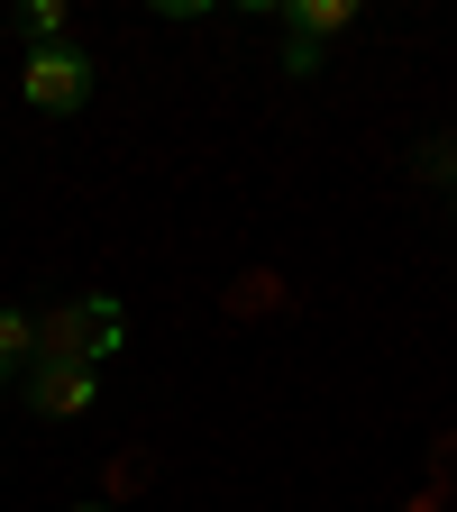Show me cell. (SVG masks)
Returning <instances> with one entry per match:
<instances>
[{
    "mask_svg": "<svg viewBox=\"0 0 457 512\" xmlns=\"http://www.w3.org/2000/svg\"><path fill=\"white\" fill-rule=\"evenodd\" d=\"M357 28V0H284V74H320V46Z\"/></svg>",
    "mask_w": 457,
    "mask_h": 512,
    "instance_id": "obj_3",
    "label": "cell"
},
{
    "mask_svg": "<svg viewBox=\"0 0 457 512\" xmlns=\"http://www.w3.org/2000/svg\"><path fill=\"white\" fill-rule=\"evenodd\" d=\"M19 101L28 110H46V119H74L83 101H92V55L64 37V46H28L19 55Z\"/></svg>",
    "mask_w": 457,
    "mask_h": 512,
    "instance_id": "obj_1",
    "label": "cell"
},
{
    "mask_svg": "<svg viewBox=\"0 0 457 512\" xmlns=\"http://www.w3.org/2000/svg\"><path fill=\"white\" fill-rule=\"evenodd\" d=\"M119 302H64L55 320H37V357H74V366H101L119 348Z\"/></svg>",
    "mask_w": 457,
    "mask_h": 512,
    "instance_id": "obj_2",
    "label": "cell"
},
{
    "mask_svg": "<svg viewBox=\"0 0 457 512\" xmlns=\"http://www.w3.org/2000/svg\"><path fill=\"white\" fill-rule=\"evenodd\" d=\"M19 37L28 46H64V0H28V10H19Z\"/></svg>",
    "mask_w": 457,
    "mask_h": 512,
    "instance_id": "obj_6",
    "label": "cell"
},
{
    "mask_svg": "<svg viewBox=\"0 0 457 512\" xmlns=\"http://www.w3.org/2000/svg\"><path fill=\"white\" fill-rule=\"evenodd\" d=\"M64 512H110V503H64Z\"/></svg>",
    "mask_w": 457,
    "mask_h": 512,
    "instance_id": "obj_7",
    "label": "cell"
},
{
    "mask_svg": "<svg viewBox=\"0 0 457 512\" xmlns=\"http://www.w3.org/2000/svg\"><path fill=\"white\" fill-rule=\"evenodd\" d=\"M101 403V366H74V357H37L28 366V412L37 421H83Z\"/></svg>",
    "mask_w": 457,
    "mask_h": 512,
    "instance_id": "obj_4",
    "label": "cell"
},
{
    "mask_svg": "<svg viewBox=\"0 0 457 512\" xmlns=\"http://www.w3.org/2000/svg\"><path fill=\"white\" fill-rule=\"evenodd\" d=\"M28 366H37V320L28 311H0V384L28 375Z\"/></svg>",
    "mask_w": 457,
    "mask_h": 512,
    "instance_id": "obj_5",
    "label": "cell"
}]
</instances>
